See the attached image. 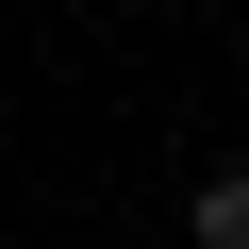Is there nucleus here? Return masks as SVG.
<instances>
[{
    "label": "nucleus",
    "instance_id": "f257e3e1",
    "mask_svg": "<svg viewBox=\"0 0 249 249\" xmlns=\"http://www.w3.org/2000/svg\"><path fill=\"white\" fill-rule=\"evenodd\" d=\"M183 232H199V249H249V166H216V183L183 199Z\"/></svg>",
    "mask_w": 249,
    "mask_h": 249
}]
</instances>
